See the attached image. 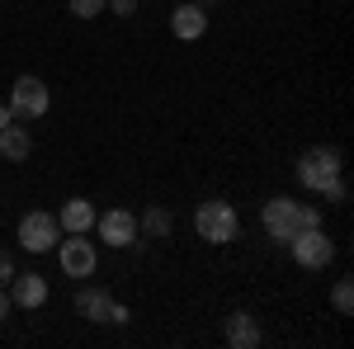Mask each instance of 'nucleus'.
<instances>
[{"label":"nucleus","instance_id":"nucleus-7","mask_svg":"<svg viewBox=\"0 0 354 349\" xmlns=\"http://www.w3.org/2000/svg\"><path fill=\"white\" fill-rule=\"evenodd\" d=\"M288 250H293V260H298L302 269H326L330 260H335V245L326 241V232H322V227L298 232V236L288 241Z\"/></svg>","mask_w":354,"mask_h":349},{"label":"nucleus","instance_id":"nucleus-16","mask_svg":"<svg viewBox=\"0 0 354 349\" xmlns=\"http://www.w3.org/2000/svg\"><path fill=\"white\" fill-rule=\"evenodd\" d=\"M330 307H335L340 317H350V312H354V283H350V279H340V283L330 288Z\"/></svg>","mask_w":354,"mask_h":349},{"label":"nucleus","instance_id":"nucleus-17","mask_svg":"<svg viewBox=\"0 0 354 349\" xmlns=\"http://www.w3.org/2000/svg\"><path fill=\"white\" fill-rule=\"evenodd\" d=\"M71 15L76 19H100L104 15V0H71Z\"/></svg>","mask_w":354,"mask_h":349},{"label":"nucleus","instance_id":"nucleus-10","mask_svg":"<svg viewBox=\"0 0 354 349\" xmlns=\"http://www.w3.org/2000/svg\"><path fill=\"white\" fill-rule=\"evenodd\" d=\"M170 33L175 38H185V43H198L203 33H208V15H203V5H180L175 15H170Z\"/></svg>","mask_w":354,"mask_h":349},{"label":"nucleus","instance_id":"nucleus-22","mask_svg":"<svg viewBox=\"0 0 354 349\" xmlns=\"http://www.w3.org/2000/svg\"><path fill=\"white\" fill-rule=\"evenodd\" d=\"M194 5H213V0H194Z\"/></svg>","mask_w":354,"mask_h":349},{"label":"nucleus","instance_id":"nucleus-18","mask_svg":"<svg viewBox=\"0 0 354 349\" xmlns=\"http://www.w3.org/2000/svg\"><path fill=\"white\" fill-rule=\"evenodd\" d=\"M15 279V260H10V250H0V288Z\"/></svg>","mask_w":354,"mask_h":349},{"label":"nucleus","instance_id":"nucleus-19","mask_svg":"<svg viewBox=\"0 0 354 349\" xmlns=\"http://www.w3.org/2000/svg\"><path fill=\"white\" fill-rule=\"evenodd\" d=\"M128 317H133V312H128L123 302H113V307H109V321H113V326H123V321H128Z\"/></svg>","mask_w":354,"mask_h":349},{"label":"nucleus","instance_id":"nucleus-13","mask_svg":"<svg viewBox=\"0 0 354 349\" xmlns=\"http://www.w3.org/2000/svg\"><path fill=\"white\" fill-rule=\"evenodd\" d=\"M28 151H33V142H28L24 123H19V118L5 123V128H0V156H5V161H24Z\"/></svg>","mask_w":354,"mask_h":349},{"label":"nucleus","instance_id":"nucleus-21","mask_svg":"<svg viewBox=\"0 0 354 349\" xmlns=\"http://www.w3.org/2000/svg\"><path fill=\"white\" fill-rule=\"evenodd\" d=\"M5 123H15V113H10V104H0V128H5Z\"/></svg>","mask_w":354,"mask_h":349},{"label":"nucleus","instance_id":"nucleus-4","mask_svg":"<svg viewBox=\"0 0 354 349\" xmlns=\"http://www.w3.org/2000/svg\"><path fill=\"white\" fill-rule=\"evenodd\" d=\"M53 250L66 279H90L100 269V250H95V241H85V232H71V241H57Z\"/></svg>","mask_w":354,"mask_h":349},{"label":"nucleus","instance_id":"nucleus-15","mask_svg":"<svg viewBox=\"0 0 354 349\" xmlns=\"http://www.w3.org/2000/svg\"><path fill=\"white\" fill-rule=\"evenodd\" d=\"M170 227H175V222H170V213H165V208H147V213H142V222H137V232H147L151 241L170 236Z\"/></svg>","mask_w":354,"mask_h":349},{"label":"nucleus","instance_id":"nucleus-14","mask_svg":"<svg viewBox=\"0 0 354 349\" xmlns=\"http://www.w3.org/2000/svg\"><path fill=\"white\" fill-rule=\"evenodd\" d=\"M109 307H113V297L104 288H81L76 293V312L85 321H109Z\"/></svg>","mask_w":354,"mask_h":349},{"label":"nucleus","instance_id":"nucleus-5","mask_svg":"<svg viewBox=\"0 0 354 349\" xmlns=\"http://www.w3.org/2000/svg\"><path fill=\"white\" fill-rule=\"evenodd\" d=\"M62 241V227H57L53 213H43V208H33V213L19 217V245L33 250V255H43V250H53Z\"/></svg>","mask_w":354,"mask_h":349},{"label":"nucleus","instance_id":"nucleus-11","mask_svg":"<svg viewBox=\"0 0 354 349\" xmlns=\"http://www.w3.org/2000/svg\"><path fill=\"white\" fill-rule=\"evenodd\" d=\"M57 227L71 236V232H90L95 227V203L90 198H66L62 203V213H57Z\"/></svg>","mask_w":354,"mask_h":349},{"label":"nucleus","instance_id":"nucleus-3","mask_svg":"<svg viewBox=\"0 0 354 349\" xmlns=\"http://www.w3.org/2000/svg\"><path fill=\"white\" fill-rule=\"evenodd\" d=\"M330 180H340V151H335V147H312V151H302L298 185L312 189V194H322Z\"/></svg>","mask_w":354,"mask_h":349},{"label":"nucleus","instance_id":"nucleus-6","mask_svg":"<svg viewBox=\"0 0 354 349\" xmlns=\"http://www.w3.org/2000/svg\"><path fill=\"white\" fill-rule=\"evenodd\" d=\"M48 104H53V95H48V85L38 76H19L15 90H10V113L15 118H43Z\"/></svg>","mask_w":354,"mask_h":349},{"label":"nucleus","instance_id":"nucleus-12","mask_svg":"<svg viewBox=\"0 0 354 349\" xmlns=\"http://www.w3.org/2000/svg\"><path fill=\"white\" fill-rule=\"evenodd\" d=\"M227 345H236V349L260 345V326H255L250 312H232V317H227Z\"/></svg>","mask_w":354,"mask_h":349},{"label":"nucleus","instance_id":"nucleus-8","mask_svg":"<svg viewBox=\"0 0 354 349\" xmlns=\"http://www.w3.org/2000/svg\"><path fill=\"white\" fill-rule=\"evenodd\" d=\"M95 222H100V241L113 245V250H128V245H142L137 236V217L128 213V208H109V213H95Z\"/></svg>","mask_w":354,"mask_h":349},{"label":"nucleus","instance_id":"nucleus-2","mask_svg":"<svg viewBox=\"0 0 354 349\" xmlns=\"http://www.w3.org/2000/svg\"><path fill=\"white\" fill-rule=\"evenodd\" d=\"M194 232H198V241H208V245H227V241H236L241 217H236L232 203L208 198V203H198V213H194Z\"/></svg>","mask_w":354,"mask_h":349},{"label":"nucleus","instance_id":"nucleus-9","mask_svg":"<svg viewBox=\"0 0 354 349\" xmlns=\"http://www.w3.org/2000/svg\"><path fill=\"white\" fill-rule=\"evenodd\" d=\"M5 288H10V307H28L33 312V307L48 302V279L43 274H15Z\"/></svg>","mask_w":354,"mask_h":349},{"label":"nucleus","instance_id":"nucleus-1","mask_svg":"<svg viewBox=\"0 0 354 349\" xmlns=\"http://www.w3.org/2000/svg\"><path fill=\"white\" fill-rule=\"evenodd\" d=\"M260 227H265V236H270V241L288 245L298 232L322 227V213H317L312 203H298V198H270V203L260 208Z\"/></svg>","mask_w":354,"mask_h":349},{"label":"nucleus","instance_id":"nucleus-20","mask_svg":"<svg viewBox=\"0 0 354 349\" xmlns=\"http://www.w3.org/2000/svg\"><path fill=\"white\" fill-rule=\"evenodd\" d=\"M5 317H10V293L0 288V321H5Z\"/></svg>","mask_w":354,"mask_h":349}]
</instances>
